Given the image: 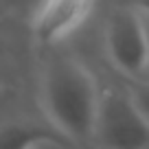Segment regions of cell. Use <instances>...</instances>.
I'll return each instance as SVG.
<instances>
[{
	"mask_svg": "<svg viewBox=\"0 0 149 149\" xmlns=\"http://www.w3.org/2000/svg\"><path fill=\"white\" fill-rule=\"evenodd\" d=\"M37 101L46 121L72 145L92 143L101 88L79 59L48 57L40 70Z\"/></svg>",
	"mask_w": 149,
	"mask_h": 149,
	"instance_id": "cell-1",
	"label": "cell"
},
{
	"mask_svg": "<svg viewBox=\"0 0 149 149\" xmlns=\"http://www.w3.org/2000/svg\"><path fill=\"white\" fill-rule=\"evenodd\" d=\"M105 57L123 77L145 79L149 66V22L136 5L118 7L103 29Z\"/></svg>",
	"mask_w": 149,
	"mask_h": 149,
	"instance_id": "cell-2",
	"label": "cell"
},
{
	"mask_svg": "<svg viewBox=\"0 0 149 149\" xmlns=\"http://www.w3.org/2000/svg\"><path fill=\"white\" fill-rule=\"evenodd\" d=\"M92 145L103 147H149V121L130 90H101Z\"/></svg>",
	"mask_w": 149,
	"mask_h": 149,
	"instance_id": "cell-3",
	"label": "cell"
},
{
	"mask_svg": "<svg viewBox=\"0 0 149 149\" xmlns=\"http://www.w3.org/2000/svg\"><path fill=\"white\" fill-rule=\"evenodd\" d=\"M97 11V0H37L29 18L31 42L42 51H55L70 42Z\"/></svg>",
	"mask_w": 149,
	"mask_h": 149,
	"instance_id": "cell-4",
	"label": "cell"
},
{
	"mask_svg": "<svg viewBox=\"0 0 149 149\" xmlns=\"http://www.w3.org/2000/svg\"><path fill=\"white\" fill-rule=\"evenodd\" d=\"M70 140L51 123L5 121L0 123V149H55L70 147Z\"/></svg>",
	"mask_w": 149,
	"mask_h": 149,
	"instance_id": "cell-5",
	"label": "cell"
},
{
	"mask_svg": "<svg viewBox=\"0 0 149 149\" xmlns=\"http://www.w3.org/2000/svg\"><path fill=\"white\" fill-rule=\"evenodd\" d=\"M127 90L132 92V97L138 103L140 112H143L145 118L149 121V79H132V86Z\"/></svg>",
	"mask_w": 149,
	"mask_h": 149,
	"instance_id": "cell-6",
	"label": "cell"
},
{
	"mask_svg": "<svg viewBox=\"0 0 149 149\" xmlns=\"http://www.w3.org/2000/svg\"><path fill=\"white\" fill-rule=\"evenodd\" d=\"M2 22H5V20H2ZM2 22H0V70L7 64L9 53H11V40H9V35H7V31L2 29Z\"/></svg>",
	"mask_w": 149,
	"mask_h": 149,
	"instance_id": "cell-7",
	"label": "cell"
},
{
	"mask_svg": "<svg viewBox=\"0 0 149 149\" xmlns=\"http://www.w3.org/2000/svg\"><path fill=\"white\" fill-rule=\"evenodd\" d=\"M11 7H13V0H0V22L9 18Z\"/></svg>",
	"mask_w": 149,
	"mask_h": 149,
	"instance_id": "cell-8",
	"label": "cell"
},
{
	"mask_svg": "<svg viewBox=\"0 0 149 149\" xmlns=\"http://www.w3.org/2000/svg\"><path fill=\"white\" fill-rule=\"evenodd\" d=\"M134 5L138 7L145 15H149V0H134Z\"/></svg>",
	"mask_w": 149,
	"mask_h": 149,
	"instance_id": "cell-9",
	"label": "cell"
},
{
	"mask_svg": "<svg viewBox=\"0 0 149 149\" xmlns=\"http://www.w3.org/2000/svg\"><path fill=\"white\" fill-rule=\"evenodd\" d=\"M147 18V22H149V15H145ZM145 79H149V66H147V74H145Z\"/></svg>",
	"mask_w": 149,
	"mask_h": 149,
	"instance_id": "cell-10",
	"label": "cell"
},
{
	"mask_svg": "<svg viewBox=\"0 0 149 149\" xmlns=\"http://www.w3.org/2000/svg\"><path fill=\"white\" fill-rule=\"evenodd\" d=\"M0 94H2V84H0Z\"/></svg>",
	"mask_w": 149,
	"mask_h": 149,
	"instance_id": "cell-11",
	"label": "cell"
}]
</instances>
